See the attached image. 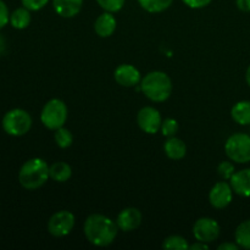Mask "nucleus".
Listing matches in <instances>:
<instances>
[{
	"instance_id": "nucleus-4",
	"label": "nucleus",
	"mask_w": 250,
	"mask_h": 250,
	"mask_svg": "<svg viewBox=\"0 0 250 250\" xmlns=\"http://www.w3.org/2000/svg\"><path fill=\"white\" fill-rule=\"evenodd\" d=\"M68 110L61 99H51L43 106L41 112V121L44 126L51 131H56L65 126L67 121Z\"/></svg>"
},
{
	"instance_id": "nucleus-11",
	"label": "nucleus",
	"mask_w": 250,
	"mask_h": 250,
	"mask_svg": "<svg viewBox=\"0 0 250 250\" xmlns=\"http://www.w3.org/2000/svg\"><path fill=\"white\" fill-rule=\"evenodd\" d=\"M114 78L121 87L126 88L136 87L142 81L141 72L138 68L129 63H122L119 67H116L114 72Z\"/></svg>"
},
{
	"instance_id": "nucleus-26",
	"label": "nucleus",
	"mask_w": 250,
	"mask_h": 250,
	"mask_svg": "<svg viewBox=\"0 0 250 250\" xmlns=\"http://www.w3.org/2000/svg\"><path fill=\"white\" fill-rule=\"evenodd\" d=\"M217 172H219V176L222 180L229 181L232 176H233V173L236 172V167H234V165L231 161H222L217 166Z\"/></svg>"
},
{
	"instance_id": "nucleus-9",
	"label": "nucleus",
	"mask_w": 250,
	"mask_h": 250,
	"mask_svg": "<svg viewBox=\"0 0 250 250\" xmlns=\"http://www.w3.org/2000/svg\"><path fill=\"white\" fill-rule=\"evenodd\" d=\"M137 124L146 133L155 134L160 129L163 119L158 109L153 106H144L137 114Z\"/></svg>"
},
{
	"instance_id": "nucleus-3",
	"label": "nucleus",
	"mask_w": 250,
	"mask_h": 250,
	"mask_svg": "<svg viewBox=\"0 0 250 250\" xmlns=\"http://www.w3.org/2000/svg\"><path fill=\"white\" fill-rule=\"evenodd\" d=\"M49 167L45 160L41 158H33L27 160L21 166L19 172V182L24 189L34 190L43 187L46 183L49 175Z\"/></svg>"
},
{
	"instance_id": "nucleus-14",
	"label": "nucleus",
	"mask_w": 250,
	"mask_h": 250,
	"mask_svg": "<svg viewBox=\"0 0 250 250\" xmlns=\"http://www.w3.org/2000/svg\"><path fill=\"white\" fill-rule=\"evenodd\" d=\"M83 0H53V7L59 16L72 19L80 14Z\"/></svg>"
},
{
	"instance_id": "nucleus-13",
	"label": "nucleus",
	"mask_w": 250,
	"mask_h": 250,
	"mask_svg": "<svg viewBox=\"0 0 250 250\" xmlns=\"http://www.w3.org/2000/svg\"><path fill=\"white\" fill-rule=\"evenodd\" d=\"M232 189L236 194L243 198H250V168L234 172L229 180Z\"/></svg>"
},
{
	"instance_id": "nucleus-1",
	"label": "nucleus",
	"mask_w": 250,
	"mask_h": 250,
	"mask_svg": "<svg viewBox=\"0 0 250 250\" xmlns=\"http://www.w3.org/2000/svg\"><path fill=\"white\" fill-rule=\"evenodd\" d=\"M83 232L90 244L95 247H109L117 237V224L102 214H92L85 219Z\"/></svg>"
},
{
	"instance_id": "nucleus-2",
	"label": "nucleus",
	"mask_w": 250,
	"mask_h": 250,
	"mask_svg": "<svg viewBox=\"0 0 250 250\" xmlns=\"http://www.w3.org/2000/svg\"><path fill=\"white\" fill-rule=\"evenodd\" d=\"M141 90L149 100L164 103L172 93V81L163 71H153L141 81Z\"/></svg>"
},
{
	"instance_id": "nucleus-24",
	"label": "nucleus",
	"mask_w": 250,
	"mask_h": 250,
	"mask_svg": "<svg viewBox=\"0 0 250 250\" xmlns=\"http://www.w3.org/2000/svg\"><path fill=\"white\" fill-rule=\"evenodd\" d=\"M160 129L164 137L170 138V137L176 136V133L178 132V122L176 121L175 119L167 117V119L163 120V124H161Z\"/></svg>"
},
{
	"instance_id": "nucleus-27",
	"label": "nucleus",
	"mask_w": 250,
	"mask_h": 250,
	"mask_svg": "<svg viewBox=\"0 0 250 250\" xmlns=\"http://www.w3.org/2000/svg\"><path fill=\"white\" fill-rule=\"evenodd\" d=\"M21 2L29 11H39L46 6L49 0H21Z\"/></svg>"
},
{
	"instance_id": "nucleus-22",
	"label": "nucleus",
	"mask_w": 250,
	"mask_h": 250,
	"mask_svg": "<svg viewBox=\"0 0 250 250\" xmlns=\"http://www.w3.org/2000/svg\"><path fill=\"white\" fill-rule=\"evenodd\" d=\"M54 139H55L56 146L61 149L70 148L73 143L72 133L65 127H60V128L56 129L55 133H54Z\"/></svg>"
},
{
	"instance_id": "nucleus-20",
	"label": "nucleus",
	"mask_w": 250,
	"mask_h": 250,
	"mask_svg": "<svg viewBox=\"0 0 250 250\" xmlns=\"http://www.w3.org/2000/svg\"><path fill=\"white\" fill-rule=\"evenodd\" d=\"M234 241L239 248L250 250V220L241 222L234 232Z\"/></svg>"
},
{
	"instance_id": "nucleus-6",
	"label": "nucleus",
	"mask_w": 250,
	"mask_h": 250,
	"mask_svg": "<svg viewBox=\"0 0 250 250\" xmlns=\"http://www.w3.org/2000/svg\"><path fill=\"white\" fill-rule=\"evenodd\" d=\"M227 158L237 164L250 163V136L246 133H234L225 143Z\"/></svg>"
},
{
	"instance_id": "nucleus-28",
	"label": "nucleus",
	"mask_w": 250,
	"mask_h": 250,
	"mask_svg": "<svg viewBox=\"0 0 250 250\" xmlns=\"http://www.w3.org/2000/svg\"><path fill=\"white\" fill-rule=\"evenodd\" d=\"M10 21V14L9 9H7L6 4L2 0H0V29L4 28Z\"/></svg>"
},
{
	"instance_id": "nucleus-32",
	"label": "nucleus",
	"mask_w": 250,
	"mask_h": 250,
	"mask_svg": "<svg viewBox=\"0 0 250 250\" xmlns=\"http://www.w3.org/2000/svg\"><path fill=\"white\" fill-rule=\"evenodd\" d=\"M209 249V244L203 243V242L197 241V243L189 246V250H208Z\"/></svg>"
},
{
	"instance_id": "nucleus-7",
	"label": "nucleus",
	"mask_w": 250,
	"mask_h": 250,
	"mask_svg": "<svg viewBox=\"0 0 250 250\" xmlns=\"http://www.w3.org/2000/svg\"><path fill=\"white\" fill-rule=\"evenodd\" d=\"M75 215L67 210L55 212L48 221V232L53 237L61 238L71 233L75 227Z\"/></svg>"
},
{
	"instance_id": "nucleus-15",
	"label": "nucleus",
	"mask_w": 250,
	"mask_h": 250,
	"mask_svg": "<svg viewBox=\"0 0 250 250\" xmlns=\"http://www.w3.org/2000/svg\"><path fill=\"white\" fill-rule=\"evenodd\" d=\"M117 22L112 12H103L94 23V31L102 38H107V37L112 36L114 32L116 31Z\"/></svg>"
},
{
	"instance_id": "nucleus-31",
	"label": "nucleus",
	"mask_w": 250,
	"mask_h": 250,
	"mask_svg": "<svg viewBox=\"0 0 250 250\" xmlns=\"http://www.w3.org/2000/svg\"><path fill=\"white\" fill-rule=\"evenodd\" d=\"M219 250H238L239 246L237 243H229V242H226V243H222L217 247Z\"/></svg>"
},
{
	"instance_id": "nucleus-29",
	"label": "nucleus",
	"mask_w": 250,
	"mask_h": 250,
	"mask_svg": "<svg viewBox=\"0 0 250 250\" xmlns=\"http://www.w3.org/2000/svg\"><path fill=\"white\" fill-rule=\"evenodd\" d=\"M182 1L190 9H203L208 6L212 0H182Z\"/></svg>"
},
{
	"instance_id": "nucleus-23",
	"label": "nucleus",
	"mask_w": 250,
	"mask_h": 250,
	"mask_svg": "<svg viewBox=\"0 0 250 250\" xmlns=\"http://www.w3.org/2000/svg\"><path fill=\"white\" fill-rule=\"evenodd\" d=\"M164 249L168 250H187L189 249V244L186 238L181 236H170L164 241Z\"/></svg>"
},
{
	"instance_id": "nucleus-25",
	"label": "nucleus",
	"mask_w": 250,
	"mask_h": 250,
	"mask_svg": "<svg viewBox=\"0 0 250 250\" xmlns=\"http://www.w3.org/2000/svg\"><path fill=\"white\" fill-rule=\"evenodd\" d=\"M97 2L104 11L114 14V12H119L120 10H122L126 0H97Z\"/></svg>"
},
{
	"instance_id": "nucleus-30",
	"label": "nucleus",
	"mask_w": 250,
	"mask_h": 250,
	"mask_svg": "<svg viewBox=\"0 0 250 250\" xmlns=\"http://www.w3.org/2000/svg\"><path fill=\"white\" fill-rule=\"evenodd\" d=\"M237 7L243 12H250V0H236Z\"/></svg>"
},
{
	"instance_id": "nucleus-33",
	"label": "nucleus",
	"mask_w": 250,
	"mask_h": 250,
	"mask_svg": "<svg viewBox=\"0 0 250 250\" xmlns=\"http://www.w3.org/2000/svg\"><path fill=\"white\" fill-rule=\"evenodd\" d=\"M246 80H247V83H248V85L250 87V66L248 67V70H247V73H246Z\"/></svg>"
},
{
	"instance_id": "nucleus-17",
	"label": "nucleus",
	"mask_w": 250,
	"mask_h": 250,
	"mask_svg": "<svg viewBox=\"0 0 250 250\" xmlns=\"http://www.w3.org/2000/svg\"><path fill=\"white\" fill-rule=\"evenodd\" d=\"M231 116L236 124L241 126H249L250 125V102L242 100L236 103L231 110Z\"/></svg>"
},
{
	"instance_id": "nucleus-19",
	"label": "nucleus",
	"mask_w": 250,
	"mask_h": 250,
	"mask_svg": "<svg viewBox=\"0 0 250 250\" xmlns=\"http://www.w3.org/2000/svg\"><path fill=\"white\" fill-rule=\"evenodd\" d=\"M10 23L16 29H24L31 23V11L26 7H19L10 15Z\"/></svg>"
},
{
	"instance_id": "nucleus-5",
	"label": "nucleus",
	"mask_w": 250,
	"mask_h": 250,
	"mask_svg": "<svg viewBox=\"0 0 250 250\" xmlns=\"http://www.w3.org/2000/svg\"><path fill=\"white\" fill-rule=\"evenodd\" d=\"M32 127V117L26 110L12 109L2 117V128L9 136L21 137L28 133Z\"/></svg>"
},
{
	"instance_id": "nucleus-18",
	"label": "nucleus",
	"mask_w": 250,
	"mask_h": 250,
	"mask_svg": "<svg viewBox=\"0 0 250 250\" xmlns=\"http://www.w3.org/2000/svg\"><path fill=\"white\" fill-rule=\"evenodd\" d=\"M49 175H50L51 180H54L55 182L65 183L72 176V168L67 163L58 161V163H54L49 167Z\"/></svg>"
},
{
	"instance_id": "nucleus-10",
	"label": "nucleus",
	"mask_w": 250,
	"mask_h": 250,
	"mask_svg": "<svg viewBox=\"0 0 250 250\" xmlns=\"http://www.w3.org/2000/svg\"><path fill=\"white\" fill-rule=\"evenodd\" d=\"M233 189L231 185L225 182H217L214 187L210 189L209 193V202L210 205L215 209H225L229 207L233 199Z\"/></svg>"
},
{
	"instance_id": "nucleus-12",
	"label": "nucleus",
	"mask_w": 250,
	"mask_h": 250,
	"mask_svg": "<svg viewBox=\"0 0 250 250\" xmlns=\"http://www.w3.org/2000/svg\"><path fill=\"white\" fill-rule=\"evenodd\" d=\"M142 212L136 208H126L117 215L116 224L119 229L124 232H132L142 224Z\"/></svg>"
},
{
	"instance_id": "nucleus-16",
	"label": "nucleus",
	"mask_w": 250,
	"mask_h": 250,
	"mask_svg": "<svg viewBox=\"0 0 250 250\" xmlns=\"http://www.w3.org/2000/svg\"><path fill=\"white\" fill-rule=\"evenodd\" d=\"M164 151H165L166 156L172 160H181L187 154V146L182 139L177 138V137H170L167 141L164 144Z\"/></svg>"
},
{
	"instance_id": "nucleus-8",
	"label": "nucleus",
	"mask_w": 250,
	"mask_h": 250,
	"mask_svg": "<svg viewBox=\"0 0 250 250\" xmlns=\"http://www.w3.org/2000/svg\"><path fill=\"white\" fill-rule=\"evenodd\" d=\"M220 225L216 220L211 217H200L194 222L193 226V236L197 241L210 244L216 241L220 236Z\"/></svg>"
},
{
	"instance_id": "nucleus-21",
	"label": "nucleus",
	"mask_w": 250,
	"mask_h": 250,
	"mask_svg": "<svg viewBox=\"0 0 250 250\" xmlns=\"http://www.w3.org/2000/svg\"><path fill=\"white\" fill-rule=\"evenodd\" d=\"M141 7L150 14H159L172 5L173 0H137Z\"/></svg>"
}]
</instances>
